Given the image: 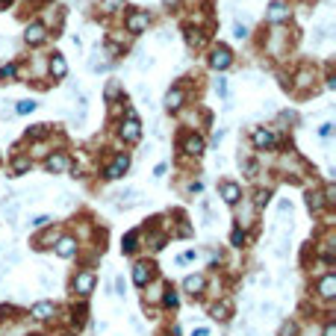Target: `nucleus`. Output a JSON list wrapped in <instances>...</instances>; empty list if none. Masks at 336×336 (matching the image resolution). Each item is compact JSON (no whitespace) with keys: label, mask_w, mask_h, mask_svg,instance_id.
Segmentation results:
<instances>
[{"label":"nucleus","mask_w":336,"mask_h":336,"mask_svg":"<svg viewBox=\"0 0 336 336\" xmlns=\"http://www.w3.org/2000/svg\"><path fill=\"white\" fill-rule=\"evenodd\" d=\"M121 136H124V142H139V136H142V127H139V118H136V112H127V121H124V127H121Z\"/></svg>","instance_id":"f257e3e1"},{"label":"nucleus","mask_w":336,"mask_h":336,"mask_svg":"<svg viewBox=\"0 0 336 336\" xmlns=\"http://www.w3.org/2000/svg\"><path fill=\"white\" fill-rule=\"evenodd\" d=\"M230 62H233V53H230L224 45H218V48L209 53V65H213V68H227Z\"/></svg>","instance_id":"f03ea898"},{"label":"nucleus","mask_w":336,"mask_h":336,"mask_svg":"<svg viewBox=\"0 0 336 336\" xmlns=\"http://www.w3.org/2000/svg\"><path fill=\"white\" fill-rule=\"evenodd\" d=\"M74 289H77L80 295H92V289H95V275H92V271H80V275L74 277Z\"/></svg>","instance_id":"7ed1b4c3"},{"label":"nucleus","mask_w":336,"mask_h":336,"mask_svg":"<svg viewBox=\"0 0 336 336\" xmlns=\"http://www.w3.org/2000/svg\"><path fill=\"white\" fill-rule=\"evenodd\" d=\"M127 168H130V159L121 154V156H115V162L107 168V177H109V180H118V177H124V171H127Z\"/></svg>","instance_id":"20e7f679"},{"label":"nucleus","mask_w":336,"mask_h":336,"mask_svg":"<svg viewBox=\"0 0 336 336\" xmlns=\"http://www.w3.org/2000/svg\"><path fill=\"white\" fill-rule=\"evenodd\" d=\"M45 168H48L50 174H62V171H68V156H65V154H53V156H48Z\"/></svg>","instance_id":"39448f33"},{"label":"nucleus","mask_w":336,"mask_h":336,"mask_svg":"<svg viewBox=\"0 0 336 336\" xmlns=\"http://www.w3.org/2000/svg\"><path fill=\"white\" fill-rule=\"evenodd\" d=\"M289 18V9H286V3H280V0H275L271 6H268V21L271 24H280V21H286Z\"/></svg>","instance_id":"423d86ee"},{"label":"nucleus","mask_w":336,"mask_h":336,"mask_svg":"<svg viewBox=\"0 0 336 336\" xmlns=\"http://www.w3.org/2000/svg\"><path fill=\"white\" fill-rule=\"evenodd\" d=\"M148 27V12H130L127 15V30L130 33H142Z\"/></svg>","instance_id":"0eeeda50"},{"label":"nucleus","mask_w":336,"mask_h":336,"mask_svg":"<svg viewBox=\"0 0 336 336\" xmlns=\"http://www.w3.org/2000/svg\"><path fill=\"white\" fill-rule=\"evenodd\" d=\"M45 36H48V30H45V24H30L27 27V33H24V38L30 41V45H38V41H45Z\"/></svg>","instance_id":"6e6552de"},{"label":"nucleus","mask_w":336,"mask_h":336,"mask_svg":"<svg viewBox=\"0 0 336 336\" xmlns=\"http://www.w3.org/2000/svg\"><path fill=\"white\" fill-rule=\"evenodd\" d=\"M56 254H59L62 260H68V257H74L77 254V242L71 239V236H65V239L56 242Z\"/></svg>","instance_id":"1a4fd4ad"},{"label":"nucleus","mask_w":336,"mask_h":336,"mask_svg":"<svg viewBox=\"0 0 336 336\" xmlns=\"http://www.w3.org/2000/svg\"><path fill=\"white\" fill-rule=\"evenodd\" d=\"M183 151L192 154V156H201L204 154V139H201V136H189V139L183 142Z\"/></svg>","instance_id":"9d476101"},{"label":"nucleus","mask_w":336,"mask_h":336,"mask_svg":"<svg viewBox=\"0 0 336 336\" xmlns=\"http://www.w3.org/2000/svg\"><path fill=\"white\" fill-rule=\"evenodd\" d=\"M319 292H322L324 298H333V295H336V277L333 275H324L322 283H319Z\"/></svg>","instance_id":"9b49d317"},{"label":"nucleus","mask_w":336,"mask_h":336,"mask_svg":"<svg viewBox=\"0 0 336 336\" xmlns=\"http://www.w3.org/2000/svg\"><path fill=\"white\" fill-rule=\"evenodd\" d=\"M254 144H257L260 151H263V148H271V144H275V136L268 130H254Z\"/></svg>","instance_id":"f8f14e48"},{"label":"nucleus","mask_w":336,"mask_h":336,"mask_svg":"<svg viewBox=\"0 0 336 336\" xmlns=\"http://www.w3.org/2000/svg\"><path fill=\"white\" fill-rule=\"evenodd\" d=\"M53 310H56V307H53L50 301H38L36 307H33V316H36V319H41V322H45V319H50V316H53Z\"/></svg>","instance_id":"ddd939ff"},{"label":"nucleus","mask_w":336,"mask_h":336,"mask_svg":"<svg viewBox=\"0 0 336 336\" xmlns=\"http://www.w3.org/2000/svg\"><path fill=\"white\" fill-rule=\"evenodd\" d=\"M221 198H224L227 204H236V201H239V186H236V183H221Z\"/></svg>","instance_id":"4468645a"},{"label":"nucleus","mask_w":336,"mask_h":336,"mask_svg":"<svg viewBox=\"0 0 336 336\" xmlns=\"http://www.w3.org/2000/svg\"><path fill=\"white\" fill-rule=\"evenodd\" d=\"M133 280L139 283V286H144L148 280H151V265H144V263H139L136 268H133Z\"/></svg>","instance_id":"2eb2a0df"},{"label":"nucleus","mask_w":336,"mask_h":336,"mask_svg":"<svg viewBox=\"0 0 336 336\" xmlns=\"http://www.w3.org/2000/svg\"><path fill=\"white\" fill-rule=\"evenodd\" d=\"M183 289H186V292H201V289H204V277L201 275H189L186 277V280H183Z\"/></svg>","instance_id":"dca6fc26"},{"label":"nucleus","mask_w":336,"mask_h":336,"mask_svg":"<svg viewBox=\"0 0 336 336\" xmlns=\"http://www.w3.org/2000/svg\"><path fill=\"white\" fill-rule=\"evenodd\" d=\"M50 74H53V77H59V80L65 77V74H68V65H65V59H62L59 53L50 59Z\"/></svg>","instance_id":"f3484780"},{"label":"nucleus","mask_w":336,"mask_h":336,"mask_svg":"<svg viewBox=\"0 0 336 336\" xmlns=\"http://www.w3.org/2000/svg\"><path fill=\"white\" fill-rule=\"evenodd\" d=\"M165 107H168V109H180V107H183V92H180V89H171V92H168Z\"/></svg>","instance_id":"a211bd4d"},{"label":"nucleus","mask_w":336,"mask_h":336,"mask_svg":"<svg viewBox=\"0 0 336 336\" xmlns=\"http://www.w3.org/2000/svg\"><path fill=\"white\" fill-rule=\"evenodd\" d=\"M136 236H139V233H136V230H130V233H127V236H124V245H121V248H124V254L136 251Z\"/></svg>","instance_id":"6ab92c4d"},{"label":"nucleus","mask_w":336,"mask_h":336,"mask_svg":"<svg viewBox=\"0 0 336 336\" xmlns=\"http://www.w3.org/2000/svg\"><path fill=\"white\" fill-rule=\"evenodd\" d=\"M33 109H36V100H21V103L15 107V112H18V115H27V112H33Z\"/></svg>","instance_id":"aec40b11"},{"label":"nucleus","mask_w":336,"mask_h":336,"mask_svg":"<svg viewBox=\"0 0 336 336\" xmlns=\"http://www.w3.org/2000/svg\"><path fill=\"white\" fill-rule=\"evenodd\" d=\"M227 312H230V304H216L213 307V319H227Z\"/></svg>","instance_id":"412c9836"},{"label":"nucleus","mask_w":336,"mask_h":336,"mask_svg":"<svg viewBox=\"0 0 336 336\" xmlns=\"http://www.w3.org/2000/svg\"><path fill=\"white\" fill-rule=\"evenodd\" d=\"M15 74H18V68H15V65H3V68H0V80H12Z\"/></svg>","instance_id":"4be33fe9"},{"label":"nucleus","mask_w":336,"mask_h":336,"mask_svg":"<svg viewBox=\"0 0 336 336\" xmlns=\"http://www.w3.org/2000/svg\"><path fill=\"white\" fill-rule=\"evenodd\" d=\"M307 204H310V209H322V195H307Z\"/></svg>","instance_id":"5701e85b"},{"label":"nucleus","mask_w":336,"mask_h":336,"mask_svg":"<svg viewBox=\"0 0 336 336\" xmlns=\"http://www.w3.org/2000/svg\"><path fill=\"white\" fill-rule=\"evenodd\" d=\"M118 92H121V86H118V80H112V83L107 86V97L112 100V97H118Z\"/></svg>","instance_id":"b1692460"},{"label":"nucleus","mask_w":336,"mask_h":336,"mask_svg":"<svg viewBox=\"0 0 336 336\" xmlns=\"http://www.w3.org/2000/svg\"><path fill=\"white\" fill-rule=\"evenodd\" d=\"M268 198H271V192H268V189H260V192H257V206H265Z\"/></svg>","instance_id":"393cba45"},{"label":"nucleus","mask_w":336,"mask_h":336,"mask_svg":"<svg viewBox=\"0 0 336 336\" xmlns=\"http://www.w3.org/2000/svg\"><path fill=\"white\" fill-rule=\"evenodd\" d=\"M162 301H165V307H177V292H174V289H168Z\"/></svg>","instance_id":"a878e982"},{"label":"nucleus","mask_w":336,"mask_h":336,"mask_svg":"<svg viewBox=\"0 0 336 336\" xmlns=\"http://www.w3.org/2000/svg\"><path fill=\"white\" fill-rule=\"evenodd\" d=\"M48 133V124H36L33 130H27V136H45Z\"/></svg>","instance_id":"bb28decb"},{"label":"nucleus","mask_w":336,"mask_h":336,"mask_svg":"<svg viewBox=\"0 0 336 336\" xmlns=\"http://www.w3.org/2000/svg\"><path fill=\"white\" fill-rule=\"evenodd\" d=\"M295 330H298V327H295L292 322H286L283 327H280V336H295Z\"/></svg>","instance_id":"cd10ccee"},{"label":"nucleus","mask_w":336,"mask_h":336,"mask_svg":"<svg viewBox=\"0 0 336 336\" xmlns=\"http://www.w3.org/2000/svg\"><path fill=\"white\" fill-rule=\"evenodd\" d=\"M100 3L107 6L109 12H112V9H121V6H124V0H100Z\"/></svg>","instance_id":"c85d7f7f"},{"label":"nucleus","mask_w":336,"mask_h":336,"mask_svg":"<svg viewBox=\"0 0 336 336\" xmlns=\"http://www.w3.org/2000/svg\"><path fill=\"white\" fill-rule=\"evenodd\" d=\"M230 239H233V245H236V248H242V242H245V233H242V230H233V236H230Z\"/></svg>","instance_id":"c756f323"},{"label":"nucleus","mask_w":336,"mask_h":336,"mask_svg":"<svg viewBox=\"0 0 336 336\" xmlns=\"http://www.w3.org/2000/svg\"><path fill=\"white\" fill-rule=\"evenodd\" d=\"M233 36H236V38H245V36H248V27H245V24H236V27H233Z\"/></svg>","instance_id":"7c9ffc66"},{"label":"nucleus","mask_w":336,"mask_h":336,"mask_svg":"<svg viewBox=\"0 0 336 336\" xmlns=\"http://www.w3.org/2000/svg\"><path fill=\"white\" fill-rule=\"evenodd\" d=\"M45 224H50V216H36L33 218V227H45Z\"/></svg>","instance_id":"2f4dec72"},{"label":"nucleus","mask_w":336,"mask_h":336,"mask_svg":"<svg viewBox=\"0 0 336 336\" xmlns=\"http://www.w3.org/2000/svg\"><path fill=\"white\" fill-rule=\"evenodd\" d=\"M27 168H30V162H27V159H15V171H18V174H24Z\"/></svg>","instance_id":"473e14b6"},{"label":"nucleus","mask_w":336,"mask_h":336,"mask_svg":"<svg viewBox=\"0 0 336 336\" xmlns=\"http://www.w3.org/2000/svg\"><path fill=\"white\" fill-rule=\"evenodd\" d=\"M216 89H218V95H221V97H227V80H218Z\"/></svg>","instance_id":"72a5a7b5"},{"label":"nucleus","mask_w":336,"mask_h":336,"mask_svg":"<svg viewBox=\"0 0 336 336\" xmlns=\"http://www.w3.org/2000/svg\"><path fill=\"white\" fill-rule=\"evenodd\" d=\"M192 336H209V327H195Z\"/></svg>","instance_id":"f704fd0d"},{"label":"nucleus","mask_w":336,"mask_h":336,"mask_svg":"<svg viewBox=\"0 0 336 336\" xmlns=\"http://www.w3.org/2000/svg\"><path fill=\"white\" fill-rule=\"evenodd\" d=\"M324 336H336V324H333V322H330L327 327H324Z\"/></svg>","instance_id":"c9c22d12"},{"label":"nucleus","mask_w":336,"mask_h":336,"mask_svg":"<svg viewBox=\"0 0 336 336\" xmlns=\"http://www.w3.org/2000/svg\"><path fill=\"white\" fill-rule=\"evenodd\" d=\"M3 3H9V0H0V6H3Z\"/></svg>","instance_id":"e433bc0d"},{"label":"nucleus","mask_w":336,"mask_h":336,"mask_svg":"<svg viewBox=\"0 0 336 336\" xmlns=\"http://www.w3.org/2000/svg\"><path fill=\"white\" fill-rule=\"evenodd\" d=\"M33 336H38V333H33Z\"/></svg>","instance_id":"4c0bfd02"}]
</instances>
